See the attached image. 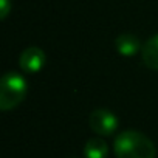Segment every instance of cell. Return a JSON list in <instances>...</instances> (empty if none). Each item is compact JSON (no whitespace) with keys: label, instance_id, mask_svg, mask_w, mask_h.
Instances as JSON below:
<instances>
[{"label":"cell","instance_id":"obj_4","mask_svg":"<svg viewBox=\"0 0 158 158\" xmlns=\"http://www.w3.org/2000/svg\"><path fill=\"white\" fill-rule=\"evenodd\" d=\"M20 68L27 73H37L45 64V53L37 47H30L23 50L19 59Z\"/></svg>","mask_w":158,"mask_h":158},{"label":"cell","instance_id":"obj_1","mask_svg":"<svg viewBox=\"0 0 158 158\" xmlns=\"http://www.w3.org/2000/svg\"><path fill=\"white\" fill-rule=\"evenodd\" d=\"M116 158H155L156 149L152 139L136 130H126L119 133L113 143Z\"/></svg>","mask_w":158,"mask_h":158},{"label":"cell","instance_id":"obj_2","mask_svg":"<svg viewBox=\"0 0 158 158\" xmlns=\"http://www.w3.org/2000/svg\"><path fill=\"white\" fill-rule=\"evenodd\" d=\"M27 95V81L19 73H6L0 82V109L3 112L17 107Z\"/></svg>","mask_w":158,"mask_h":158},{"label":"cell","instance_id":"obj_7","mask_svg":"<svg viewBox=\"0 0 158 158\" xmlns=\"http://www.w3.org/2000/svg\"><path fill=\"white\" fill-rule=\"evenodd\" d=\"M116 50L123 56H133L139 50V40L133 34H121L116 37Z\"/></svg>","mask_w":158,"mask_h":158},{"label":"cell","instance_id":"obj_6","mask_svg":"<svg viewBox=\"0 0 158 158\" xmlns=\"http://www.w3.org/2000/svg\"><path fill=\"white\" fill-rule=\"evenodd\" d=\"M85 158H106L109 155V144L102 138H92L84 146Z\"/></svg>","mask_w":158,"mask_h":158},{"label":"cell","instance_id":"obj_8","mask_svg":"<svg viewBox=\"0 0 158 158\" xmlns=\"http://www.w3.org/2000/svg\"><path fill=\"white\" fill-rule=\"evenodd\" d=\"M0 5H2V19H5L6 16H8V13H10V0H0Z\"/></svg>","mask_w":158,"mask_h":158},{"label":"cell","instance_id":"obj_3","mask_svg":"<svg viewBox=\"0 0 158 158\" xmlns=\"http://www.w3.org/2000/svg\"><path fill=\"white\" fill-rule=\"evenodd\" d=\"M89 126L90 129L101 136H109L112 135L116 127H118V118L106 109H98L93 110L89 116Z\"/></svg>","mask_w":158,"mask_h":158},{"label":"cell","instance_id":"obj_5","mask_svg":"<svg viewBox=\"0 0 158 158\" xmlns=\"http://www.w3.org/2000/svg\"><path fill=\"white\" fill-rule=\"evenodd\" d=\"M141 57L146 67L158 70V34L150 37L141 48Z\"/></svg>","mask_w":158,"mask_h":158}]
</instances>
